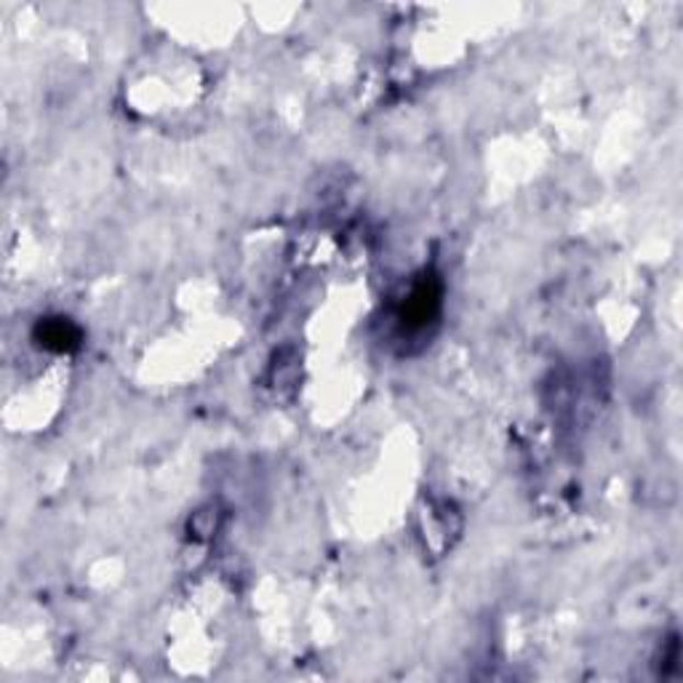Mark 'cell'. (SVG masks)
Instances as JSON below:
<instances>
[{
  "instance_id": "obj_1",
  "label": "cell",
  "mask_w": 683,
  "mask_h": 683,
  "mask_svg": "<svg viewBox=\"0 0 683 683\" xmlns=\"http://www.w3.org/2000/svg\"><path fill=\"white\" fill-rule=\"evenodd\" d=\"M441 310V281L435 275H422L420 283H414V288L409 292V297L401 305V321L409 331H420L428 323H433V318Z\"/></svg>"
},
{
  "instance_id": "obj_2",
  "label": "cell",
  "mask_w": 683,
  "mask_h": 683,
  "mask_svg": "<svg viewBox=\"0 0 683 683\" xmlns=\"http://www.w3.org/2000/svg\"><path fill=\"white\" fill-rule=\"evenodd\" d=\"M35 342L52 353H72L81 348V329L70 318H41L33 331Z\"/></svg>"
}]
</instances>
